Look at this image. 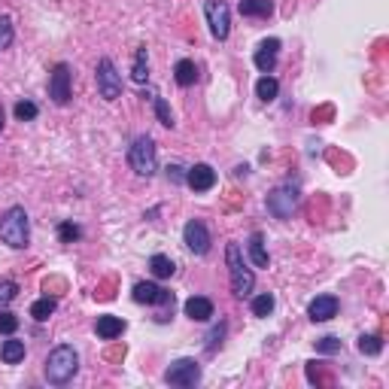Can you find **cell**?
<instances>
[{
    "instance_id": "1",
    "label": "cell",
    "mask_w": 389,
    "mask_h": 389,
    "mask_svg": "<svg viewBox=\"0 0 389 389\" xmlns=\"http://www.w3.org/2000/svg\"><path fill=\"white\" fill-rule=\"evenodd\" d=\"M225 264H228V280H231V295L235 298H250L255 289V274L244 259L241 244L225 246Z\"/></svg>"
},
{
    "instance_id": "2",
    "label": "cell",
    "mask_w": 389,
    "mask_h": 389,
    "mask_svg": "<svg viewBox=\"0 0 389 389\" xmlns=\"http://www.w3.org/2000/svg\"><path fill=\"white\" fill-rule=\"evenodd\" d=\"M46 380L52 386H64V383H70L73 377H77V371H79V353L73 350L70 344H61V347H55L52 353L46 356Z\"/></svg>"
},
{
    "instance_id": "3",
    "label": "cell",
    "mask_w": 389,
    "mask_h": 389,
    "mask_svg": "<svg viewBox=\"0 0 389 389\" xmlns=\"http://www.w3.org/2000/svg\"><path fill=\"white\" fill-rule=\"evenodd\" d=\"M0 241L13 246V250H24L31 244V222H28L24 207L15 204L0 216Z\"/></svg>"
},
{
    "instance_id": "4",
    "label": "cell",
    "mask_w": 389,
    "mask_h": 389,
    "mask_svg": "<svg viewBox=\"0 0 389 389\" xmlns=\"http://www.w3.org/2000/svg\"><path fill=\"white\" fill-rule=\"evenodd\" d=\"M128 164L137 177H152L159 170V152H155V140L149 134H140L134 143L128 146Z\"/></svg>"
},
{
    "instance_id": "5",
    "label": "cell",
    "mask_w": 389,
    "mask_h": 389,
    "mask_svg": "<svg viewBox=\"0 0 389 389\" xmlns=\"http://www.w3.org/2000/svg\"><path fill=\"white\" fill-rule=\"evenodd\" d=\"M95 77H97V95H101L106 104L119 101L122 97V73L116 70L113 58H101V61H97Z\"/></svg>"
},
{
    "instance_id": "6",
    "label": "cell",
    "mask_w": 389,
    "mask_h": 389,
    "mask_svg": "<svg viewBox=\"0 0 389 389\" xmlns=\"http://www.w3.org/2000/svg\"><path fill=\"white\" fill-rule=\"evenodd\" d=\"M298 201H301L298 186L295 183H283V186H277L274 192L268 195V213L271 216H277V219H289L295 213Z\"/></svg>"
},
{
    "instance_id": "7",
    "label": "cell",
    "mask_w": 389,
    "mask_h": 389,
    "mask_svg": "<svg viewBox=\"0 0 389 389\" xmlns=\"http://www.w3.org/2000/svg\"><path fill=\"white\" fill-rule=\"evenodd\" d=\"M204 15H207V24H210V34L213 40H228L231 34V10L225 0H207L204 3Z\"/></svg>"
},
{
    "instance_id": "8",
    "label": "cell",
    "mask_w": 389,
    "mask_h": 389,
    "mask_svg": "<svg viewBox=\"0 0 389 389\" xmlns=\"http://www.w3.org/2000/svg\"><path fill=\"white\" fill-rule=\"evenodd\" d=\"M70 82H73V73H70V64H55L52 73H49V97L58 104V106H64V104H70Z\"/></svg>"
},
{
    "instance_id": "9",
    "label": "cell",
    "mask_w": 389,
    "mask_h": 389,
    "mask_svg": "<svg viewBox=\"0 0 389 389\" xmlns=\"http://www.w3.org/2000/svg\"><path fill=\"white\" fill-rule=\"evenodd\" d=\"M164 380L170 386H195L201 380V365L195 359H177L170 362V368L164 371Z\"/></svg>"
},
{
    "instance_id": "10",
    "label": "cell",
    "mask_w": 389,
    "mask_h": 389,
    "mask_svg": "<svg viewBox=\"0 0 389 389\" xmlns=\"http://www.w3.org/2000/svg\"><path fill=\"white\" fill-rule=\"evenodd\" d=\"M137 304H161V308H173V292L168 289H161L159 283H146V280H140L134 283V292H131Z\"/></svg>"
},
{
    "instance_id": "11",
    "label": "cell",
    "mask_w": 389,
    "mask_h": 389,
    "mask_svg": "<svg viewBox=\"0 0 389 389\" xmlns=\"http://www.w3.org/2000/svg\"><path fill=\"white\" fill-rule=\"evenodd\" d=\"M183 244L192 250L195 255H207L210 253V231L201 219H189L183 228Z\"/></svg>"
},
{
    "instance_id": "12",
    "label": "cell",
    "mask_w": 389,
    "mask_h": 389,
    "mask_svg": "<svg viewBox=\"0 0 389 389\" xmlns=\"http://www.w3.org/2000/svg\"><path fill=\"white\" fill-rule=\"evenodd\" d=\"M186 186L192 189V192H210V189L216 186V170H213L210 164L198 161L186 170Z\"/></svg>"
},
{
    "instance_id": "13",
    "label": "cell",
    "mask_w": 389,
    "mask_h": 389,
    "mask_svg": "<svg viewBox=\"0 0 389 389\" xmlns=\"http://www.w3.org/2000/svg\"><path fill=\"white\" fill-rule=\"evenodd\" d=\"M277 55H280V40H277V37L262 40L259 49H255V55H253V64H255V68H259L262 73H274V68H277Z\"/></svg>"
},
{
    "instance_id": "14",
    "label": "cell",
    "mask_w": 389,
    "mask_h": 389,
    "mask_svg": "<svg viewBox=\"0 0 389 389\" xmlns=\"http://www.w3.org/2000/svg\"><path fill=\"white\" fill-rule=\"evenodd\" d=\"M308 317L313 322H328L338 317V298L335 295H317L308 308Z\"/></svg>"
},
{
    "instance_id": "15",
    "label": "cell",
    "mask_w": 389,
    "mask_h": 389,
    "mask_svg": "<svg viewBox=\"0 0 389 389\" xmlns=\"http://www.w3.org/2000/svg\"><path fill=\"white\" fill-rule=\"evenodd\" d=\"M183 310H186V317L195 319V322L213 319V301H210V298H204V295H192V298H189V301L183 304Z\"/></svg>"
},
{
    "instance_id": "16",
    "label": "cell",
    "mask_w": 389,
    "mask_h": 389,
    "mask_svg": "<svg viewBox=\"0 0 389 389\" xmlns=\"http://www.w3.org/2000/svg\"><path fill=\"white\" fill-rule=\"evenodd\" d=\"M95 332H97V338H104V341H113V338H119L122 332H125V319L122 317H97V322H95Z\"/></svg>"
},
{
    "instance_id": "17",
    "label": "cell",
    "mask_w": 389,
    "mask_h": 389,
    "mask_svg": "<svg viewBox=\"0 0 389 389\" xmlns=\"http://www.w3.org/2000/svg\"><path fill=\"white\" fill-rule=\"evenodd\" d=\"M173 79H177L180 88L195 86V82H198V68H195L192 58H180V61L173 64Z\"/></svg>"
},
{
    "instance_id": "18",
    "label": "cell",
    "mask_w": 389,
    "mask_h": 389,
    "mask_svg": "<svg viewBox=\"0 0 389 389\" xmlns=\"http://www.w3.org/2000/svg\"><path fill=\"white\" fill-rule=\"evenodd\" d=\"M237 10H241V15H246V19H268V15L274 13V0H241Z\"/></svg>"
},
{
    "instance_id": "19",
    "label": "cell",
    "mask_w": 389,
    "mask_h": 389,
    "mask_svg": "<svg viewBox=\"0 0 389 389\" xmlns=\"http://www.w3.org/2000/svg\"><path fill=\"white\" fill-rule=\"evenodd\" d=\"M250 259H253V264L255 268H268L271 264V255H268V250H264V237H262V231H253L250 235Z\"/></svg>"
},
{
    "instance_id": "20",
    "label": "cell",
    "mask_w": 389,
    "mask_h": 389,
    "mask_svg": "<svg viewBox=\"0 0 389 389\" xmlns=\"http://www.w3.org/2000/svg\"><path fill=\"white\" fill-rule=\"evenodd\" d=\"M131 79H134L137 86H143V82L149 79V52H146V46L137 49L134 64H131Z\"/></svg>"
},
{
    "instance_id": "21",
    "label": "cell",
    "mask_w": 389,
    "mask_h": 389,
    "mask_svg": "<svg viewBox=\"0 0 389 389\" xmlns=\"http://www.w3.org/2000/svg\"><path fill=\"white\" fill-rule=\"evenodd\" d=\"M55 310H58V298H52V295H43V298H37V301L31 304V317H34L37 322H46Z\"/></svg>"
},
{
    "instance_id": "22",
    "label": "cell",
    "mask_w": 389,
    "mask_h": 389,
    "mask_svg": "<svg viewBox=\"0 0 389 389\" xmlns=\"http://www.w3.org/2000/svg\"><path fill=\"white\" fill-rule=\"evenodd\" d=\"M0 359H3L6 365H19L24 359V341H15L10 335V341H3V347H0Z\"/></svg>"
},
{
    "instance_id": "23",
    "label": "cell",
    "mask_w": 389,
    "mask_h": 389,
    "mask_svg": "<svg viewBox=\"0 0 389 389\" xmlns=\"http://www.w3.org/2000/svg\"><path fill=\"white\" fill-rule=\"evenodd\" d=\"M149 271H152V277H159V280H168L173 277V271H177V264H173L168 255H161V253H155L152 259H149Z\"/></svg>"
},
{
    "instance_id": "24",
    "label": "cell",
    "mask_w": 389,
    "mask_h": 389,
    "mask_svg": "<svg viewBox=\"0 0 389 389\" xmlns=\"http://www.w3.org/2000/svg\"><path fill=\"white\" fill-rule=\"evenodd\" d=\"M280 95V82L271 77V73H264V77L255 82V97H262V101H274Z\"/></svg>"
},
{
    "instance_id": "25",
    "label": "cell",
    "mask_w": 389,
    "mask_h": 389,
    "mask_svg": "<svg viewBox=\"0 0 389 389\" xmlns=\"http://www.w3.org/2000/svg\"><path fill=\"white\" fill-rule=\"evenodd\" d=\"M274 295L271 292H262L253 298V317H271V310H274Z\"/></svg>"
},
{
    "instance_id": "26",
    "label": "cell",
    "mask_w": 389,
    "mask_h": 389,
    "mask_svg": "<svg viewBox=\"0 0 389 389\" xmlns=\"http://www.w3.org/2000/svg\"><path fill=\"white\" fill-rule=\"evenodd\" d=\"M152 106H155V119H159L164 128H173V125H177V122H173L170 106H168V101H164V97L155 95V97H152Z\"/></svg>"
},
{
    "instance_id": "27",
    "label": "cell",
    "mask_w": 389,
    "mask_h": 389,
    "mask_svg": "<svg viewBox=\"0 0 389 389\" xmlns=\"http://www.w3.org/2000/svg\"><path fill=\"white\" fill-rule=\"evenodd\" d=\"M13 40H15L13 19H10V15H0V52H6V49L13 46Z\"/></svg>"
},
{
    "instance_id": "28",
    "label": "cell",
    "mask_w": 389,
    "mask_h": 389,
    "mask_svg": "<svg viewBox=\"0 0 389 389\" xmlns=\"http://www.w3.org/2000/svg\"><path fill=\"white\" fill-rule=\"evenodd\" d=\"M359 353H365V356H380V353H383V341H380L377 335H362V338H359Z\"/></svg>"
},
{
    "instance_id": "29",
    "label": "cell",
    "mask_w": 389,
    "mask_h": 389,
    "mask_svg": "<svg viewBox=\"0 0 389 389\" xmlns=\"http://www.w3.org/2000/svg\"><path fill=\"white\" fill-rule=\"evenodd\" d=\"M37 116H40V110H37L34 101H19L15 104V119L19 122H34Z\"/></svg>"
},
{
    "instance_id": "30",
    "label": "cell",
    "mask_w": 389,
    "mask_h": 389,
    "mask_svg": "<svg viewBox=\"0 0 389 389\" xmlns=\"http://www.w3.org/2000/svg\"><path fill=\"white\" fill-rule=\"evenodd\" d=\"M79 237H82V228L73 225V222H61V225H58V241L61 244H73V241H79Z\"/></svg>"
},
{
    "instance_id": "31",
    "label": "cell",
    "mask_w": 389,
    "mask_h": 389,
    "mask_svg": "<svg viewBox=\"0 0 389 389\" xmlns=\"http://www.w3.org/2000/svg\"><path fill=\"white\" fill-rule=\"evenodd\" d=\"M15 328H19V317L10 310L0 313V335H15Z\"/></svg>"
},
{
    "instance_id": "32",
    "label": "cell",
    "mask_w": 389,
    "mask_h": 389,
    "mask_svg": "<svg viewBox=\"0 0 389 389\" xmlns=\"http://www.w3.org/2000/svg\"><path fill=\"white\" fill-rule=\"evenodd\" d=\"M338 350H341V341H338V338H319L317 341V353H326V356H335Z\"/></svg>"
},
{
    "instance_id": "33",
    "label": "cell",
    "mask_w": 389,
    "mask_h": 389,
    "mask_svg": "<svg viewBox=\"0 0 389 389\" xmlns=\"http://www.w3.org/2000/svg\"><path fill=\"white\" fill-rule=\"evenodd\" d=\"M225 328H228L225 322H219V326L210 332V344H207V353H216V347L222 344V338H225Z\"/></svg>"
},
{
    "instance_id": "34",
    "label": "cell",
    "mask_w": 389,
    "mask_h": 389,
    "mask_svg": "<svg viewBox=\"0 0 389 389\" xmlns=\"http://www.w3.org/2000/svg\"><path fill=\"white\" fill-rule=\"evenodd\" d=\"M15 295H19V283H13V280H3V283H0V301H13Z\"/></svg>"
},
{
    "instance_id": "35",
    "label": "cell",
    "mask_w": 389,
    "mask_h": 389,
    "mask_svg": "<svg viewBox=\"0 0 389 389\" xmlns=\"http://www.w3.org/2000/svg\"><path fill=\"white\" fill-rule=\"evenodd\" d=\"M168 180H173V183H186L183 168H180V164H170V168H168Z\"/></svg>"
},
{
    "instance_id": "36",
    "label": "cell",
    "mask_w": 389,
    "mask_h": 389,
    "mask_svg": "<svg viewBox=\"0 0 389 389\" xmlns=\"http://www.w3.org/2000/svg\"><path fill=\"white\" fill-rule=\"evenodd\" d=\"M0 131H3V113H0Z\"/></svg>"
}]
</instances>
